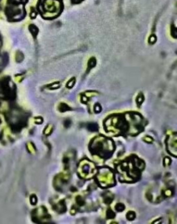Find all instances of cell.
<instances>
[{"label":"cell","mask_w":177,"mask_h":224,"mask_svg":"<svg viewBox=\"0 0 177 224\" xmlns=\"http://www.w3.org/2000/svg\"><path fill=\"white\" fill-rule=\"evenodd\" d=\"M88 129L90 130V131H91V132H96L98 130V125L96 124H90L88 126Z\"/></svg>","instance_id":"6da1fadb"}]
</instances>
